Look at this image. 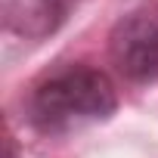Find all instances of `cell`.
I'll return each instance as SVG.
<instances>
[{
  "instance_id": "2",
  "label": "cell",
  "mask_w": 158,
  "mask_h": 158,
  "mask_svg": "<svg viewBox=\"0 0 158 158\" xmlns=\"http://www.w3.org/2000/svg\"><path fill=\"white\" fill-rule=\"evenodd\" d=\"M109 56L124 81L158 84V0H143L112 25Z\"/></svg>"
},
{
  "instance_id": "3",
  "label": "cell",
  "mask_w": 158,
  "mask_h": 158,
  "mask_svg": "<svg viewBox=\"0 0 158 158\" xmlns=\"http://www.w3.org/2000/svg\"><path fill=\"white\" fill-rule=\"evenodd\" d=\"M71 3L74 0H3V25L19 37L40 40L68 19Z\"/></svg>"
},
{
  "instance_id": "1",
  "label": "cell",
  "mask_w": 158,
  "mask_h": 158,
  "mask_svg": "<svg viewBox=\"0 0 158 158\" xmlns=\"http://www.w3.org/2000/svg\"><path fill=\"white\" fill-rule=\"evenodd\" d=\"M118 112L112 77L87 62L62 65L31 87L25 102L28 124L44 136H62L87 124H102Z\"/></svg>"
}]
</instances>
